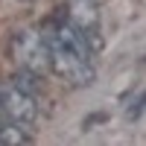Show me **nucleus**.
Wrapping results in <instances>:
<instances>
[{"label":"nucleus","instance_id":"nucleus-4","mask_svg":"<svg viewBox=\"0 0 146 146\" xmlns=\"http://www.w3.org/2000/svg\"><path fill=\"white\" fill-rule=\"evenodd\" d=\"M67 21L88 38V44L94 50H100V44H102L100 41V12H96L94 0H70L67 3Z\"/></svg>","mask_w":146,"mask_h":146},{"label":"nucleus","instance_id":"nucleus-3","mask_svg":"<svg viewBox=\"0 0 146 146\" xmlns=\"http://www.w3.org/2000/svg\"><path fill=\"white\" fill-rule=\"evenodd\" d=\"M0 114L15 120V123H21V126H32L38 120L35 96L15 88V85H0Z\"/></svg>","mask_w":146,"mask_h":146},{"label":"nucleus","instance_id":"nucleus-1","mask_svg":"<svg viewBox=\"0 0 146 146\" xmlns=\"http://www.w3.org/2000/svg\"><path fill=\"white\" fill-rule=\"evenodd\" d=\"M44 38L50 47V70L58 79H64L73 88H85L94 82V47L70 21L56 23Z\"/></svg>","mask_w":146,"mask_h":146},{"label":"nucleus","instance_id":"nucleus-2","mask_svg":"<svg viewBox=\"0 0 146 146\" xmlns=\"http://www.w3.org/2000/svg\"><path fill=\"white\" fill-rule=\"evenodd\" d=\"M12 58H15L18 67L44 73L47 67H50V47H47L44 32L18 29L15 35H12Z\"/></svg>","mask_w":146,"mask_h":146},{"label":"nucleus","instance_id":"nucleus-5","mask_svg":"<svg viewBox=\"0 0 146 146\" xmlns=\"http://www.w3.org/2000/svg\"><path fill=\"white\" fill-rule=\"evenodd\" d=\"M29 131L23 129L21 123H15V120H9L0 114V143H6V146H18V143H29Z\"/></svg>","mask_w":146,"mask_h":146}]
</instances>
